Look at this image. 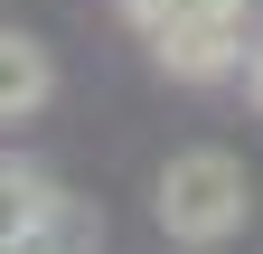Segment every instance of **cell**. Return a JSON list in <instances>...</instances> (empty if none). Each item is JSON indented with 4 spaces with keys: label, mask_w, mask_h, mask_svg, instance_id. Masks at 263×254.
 Wrapping results in <instances>:
<instances>
[{
    "label": "cell",
    "mask_w": 263,
    "mask_h": 254,
    "mask_svg": "<svg viewBox=\"0 0 263 254\" xmlns=\"http://www.w3.org/2000/svg\"><path fill=\"white\" fill-rule=\"evenodd\" d=\"M151 207H160V235L170 245H226L245 226V207H254V179H245V160L235 151H179L170 170H160V188H151Z\"/></svg>",
    "instance_id": "obj_1"
},
{
    "label": "cell",
    "mask_w": 263,
    "mask_h": 254,
    "mask_svg": "<svg viewBox=\"0 0 263 254\" xmlns=\"http://www.w3.org/2000/svg\"><path fill=\"white\" fill-rule=\"evenodd\" d=\"M151 57H160V66H170L179 85L245 76V57H254V0H226V10H197V19L151 28Z\"/></svg>",
    "instance_id": "obj_2"
},
{
    "label": "cell",
    "mask_w": 263,
    "mask_h": 254,
    "mask_svg": "<svg viewBox=\"0 0 263 254\" xmlns=\"http://www.w3.org/2000/svg\"><path fill=\"white\" fill-rule=\"evenodd\" d=\"M0 254H104V216H94L85 198H66V188H57V198L28 216Z\"/></svg>",
    "instance_id": "obj_3"
},
{
    "label": "cell",
    "mask_w": 263,
    "mask_h": 254,
    "mask_svg": "<svg viewBox=\"0 0 263 254\" xmlns=\"http://www.w3.org/2000/svg\"><path fill=\"white\" fill-rule=\"evenodd\" d=\"M47 85H57L47 47H38V38H19V28H0V122L38 113V104H47Z\"/></svg>",
    "instance_id": "obj_4"
},
{
    "label": "cell",
    "mask_w": 263,
    "mask_h": 254,
    "mask_svg": "<svg viewBox=\"0 0 263 254\" xmlns=\"http://www.w3.org/2000/svg\"><path fill=\"white\" fill-rule=\"evenodd\" d=\"M57 198V188H47V170H28V160H0V245H10L19 226H28V216H38Z\"/></svg>",
    "instance_id": "obj_5"
},
{
    "label": "cell",
    "mask_w": 263,
    "mask_h": 254,
    "mask_svg": "<svg viewBox=\"0 0 263 254\" xmlns=\"http://www.w3.org/2000/svg\"><path fill=\"white\" fill-rule=\"evenodd\" d=\"M132 19H141V38L151 28H170V19H197V10H226V0H122Z\"/></svg>",
    "instance_id": "obj_6"
},
{
    "label": "cell",
    "mask_w": 263,
    "mask_h": 254,
    "mask_svg": "<svg viewBox=\"0 0 263 254\" xmlns=\"http://www.w3.org/2000/svg\"><path fill=\"white\" fill-rule=\"evenodd\" d=\"M245 94H254V113H263V38H254V57H245Z\"/></svg>",
    "instance_id": "obj_7"
}]
</instances>
